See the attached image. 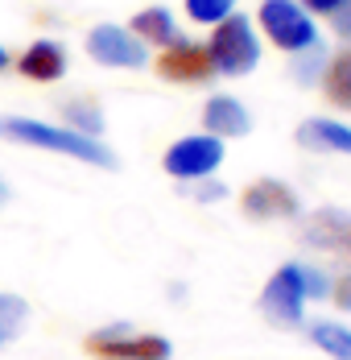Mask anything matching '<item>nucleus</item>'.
Returning <instances> with one entry per match:
<instances>
[{
    "label": "nucleus",
    "mask_w": 351,
    "mask_h": 360,
    "mask_svg": "<svg viewBox=\"0 0 351 360\" xmlns=\"http://www.w3.org/2000/svg\"><path fill=\"white\" fill-rule=\"evenodd\" d=\"M0 141L25 145V149H46L58 158H74L83 166H100V170H116V153L107 149L100 137H83L67 124H50L37 116H0Z\"/></svg>",
    "instance_id": "nucleus-1"
},
{
    "label": "nucleus",
    "mask_w": 351,
    "mask_h": 360,
    "mask_svg": "<svg viewBox=\"0 0 351 360\" xmlns=\"http://www.w3.org/2000/svg\"><path fill=\"white\" fill-rule=\"evenodd\" d=\"M207 54H211L215 75H227V79L252 75L256 71V63H260V37H256V25L248 21L244 13L223 17V21L211 30Z\"/></svg>",
    "instance_id": "nucleus-2"
},
{
    "label": "nucleus",
    "mask_w": 351,
    "mask_h": 360,
    "mask_svg": "<svg viewBox=\"0 0 351 360\" xmlns=\"http://www.w3.org/2000/svg\"><path fill=\"white\" fill-rule=\"evenodd\" d=\"M87 352L100 360H170L174 344L157 331H140L133 323H104L87 335Z\"/></svg>",
    "instance_id": "nucleus-3"
},
{
    "label": "nucleus",
    "mask_w": 351,
    "mask_h": 360,
    "mask_svg": "<svg viewBox=\"0 0 351 360\" xmlns=\"http://www.w3.org/2000/svg\"><path fill=\"white\" fill-rule=\"evenodd\" d=\"M256 21H260L265 37L277 50H285V54H298V50H306V46L318 41L314 13H306L298 0H260Z\"/></svg>",
    "instance_id": "nucleus-4"
},
{
    "label": "nucleus",
    "mask_w": 351,
    "mask_h": 360,
    "mask_svg": "<svg viewBox=\"0 0 351 360\" xmlns=\"http://www.w3.org/2000/svg\"><path fill=\"white\" fill-rule=\"evenodd\" d=\"M87 58L100 67H112V71H140V67H149V46L128 25L100 21L87 34Z\"/></svg>",
    "instance_id": "nucleus-5"
},
{
    "label": "nucleus",
    "mask_w": 351,
    "mask_h": 360,
    "mask_svg": "<svg viewBox=\"0 0 351 360\" xmlns=\"http://www.w3.org/2000/svg\"><path fill=\"white\" fill-rule=\"evenodd\" d=\"M306 278L302 265H281L260 290V315L273 327H298L306 315Z\"/></svg>",
    "instance_id": "nucleus-6"
},
{
    "label": "nucleus",
    "mask_w": 351,
    "mask_h": 360,
    "mask_svg": "<svg viewBox=\"0 0 351 360\" xmlns=\"http://www.w3.org/2000/svg\"><path fill=\"white\" fill-rule=\"evenodd\" d=\"M166 174L178 182H194V179H211L219 166H223V141L211 137V133H190V137H178L166 158H161Z\"/></svg>",
    "instance_id": "nucleus-7"
},
{
    "label": "nucleus",
    "mask_w": 351,
    "mask_h": 360,
    "mask_svg": "<svg viewBox=\"0 0 351 360\" xmlns=\"http://www.w3.org/2000/svg\"><path fill=\"white\" fill-rule=\"evenodd\" d=\"M302 240L310 249L326 252L331 261H339L351 274V212H339V207H318L306 216L302 224Z\"/></svg>",
    "instance_id": "nucleus-8"
},
{
    "label": "nucleus",
    "mask_w": 351,
    "mask_h": 360,
    "mask_svg": "<svg viewBox=\"0 0 351 360\" xmlns=\"http://www.w3.org/2000/svg\"><path fill=\"white\" fill-rule=\"evenodd\" d=\"M157 75L170 79V83H190V87H199V83H211V79H215V67H211L207 46H199V41H190V37H178V41H170V46L157 54Z\"/></svg>",
    "instance_id": "nucleus-9"
},
{
    "label": "nucleus",
    "mask_w": 351,
    "mask_h": 360,
    "mask_svg": "<svg viewBox=\"0 0 351 360\" xmlns=\"http://www.w3.org/2000/svg\"><path fill=\"white\" fill-rule=\"evenodd\" d=\"M240 203H244L248 219H298V212H302L298 191L285 186L281 179H256Z\"/></svg>",
    "instance_id": "nucleus-10"
},
{
    "label": "nucleus",
    "mask_w": 351,
    "mask_h": 360,
    "mask_svg": "<svg viewBox=\"0 0 351 360\" xmlns=\"http://www.w3.org/2000/svg\"><path fill=\"white\" fill-rule=\"evenodd\" d=\"M67 67H70L67 46L58 37H37V41H29L17 54V71H21V79H29V83H58L67 75Z\"/></svg>",
    "instance_id": "nucleus-11"
},
{
    "label": "nucleus",
    "mask_w": 351,
    "mask_h": 360,
    "mask_svg": "<svg viewBox=\"0 0 351 360\" xmlns=\"http://www.w3.org/2000/svg\"><path fill=\"white\" fill-rule=\"evenodd\" d=\"M203 129L211 137L227 141V137H248L252 133V116L236 96H211L207 108H203Z\"/></svg>",
    "instance_id": "nucleus-12"
},
{
    "label": "nucleus",
    "mask_w": 351,
    "mask_h": 360,
    "mask_svg": "<svg viewBox=\"0 0 351 360\" xmlns=\"http://www.w3.org/2000/svg\"><path fill=\"white\" fill-rule=\"evenodd\" d=\"M298 145L318 149V153H347L351 158V124L331 120V116H310L298 124Z\"/></svg>",
    "instance_id": "nucleus-13"
},
{
    "label": "nucleus",
    "mask_w": 351,
    "mask_h": 360,
    "mask_svg": "<svg viewBox=\"0 0 351 360\" xmlns=\"http://www.w3.org/2000/svg\"><path fill=\"white\" fill-rule=\"evenodd\" d=\"M133 34L145 41V46H157V50H166L170 41H178V21L174 13L166 8V4H149V8H140L137 17H133V25H128Z\"/></svg>",
    "instance_id": "nucleus-14"
},
{
    "label": "nucleus",
    "mask_w": 351,
    "mask_h": 360,
    "mask_svg": "<svg viewBox=\"0 0 351 360\" xmlns=\"http://www.w3.org/2000/svg\"><path fill=\"white\" fill-rule=\"evenodd\" d=\"M58 112H62L58 124H67V129L83 133V137H100L104 141V108L91 96H70V100H62Z\"/></svg>",
    "instance_id": "nucleus-15"
},
{
    "label": "nucleus",
    "mask_w": 351,
    "mask_h": 360,
    "mask_svg": "<svg viewBox=\"0 0 351 360\" xmlns=\"http://www.w3.org/2000/svg\"><path fill=\"white\" fill-rule=\"evenodd\" d=\"M322 91L335 108L351 112V46L339 50L335 58H326V71H322Z\"/></svg>",
    "instance_id": "nucleus-16"
},
{
    "label": "nucleus",
    "mask_w": 351,
    "mask_h": 360,
    "mask_svg": "<svg viewBox=\"0 0 351 360\" xmlns=\"http://www.w3.org/2000/svg\"><path fill=\"white\" fill-rule=\"evenodd\" d=\"M29 327V302L13 290H0V348L17 344Z\"/></svg>",
    "instance_id": "nucleus-17"
},
{
    "label": "nucleus",
    "mask_w": 351,
    "mask_h": 360,
    "mask_svg": "<svg viewBox=\"0 0 351 360\" xmlns=\"http://www.w3.org/2000/svg\"><path fill=\"white\" fill-rule=\"evenodd\" d=\"M310 340H314L318 352H326L331 360H351V327L318 319V323H310Z\"/></svg>",
    "instance_id": "nucleus-18"
},
{
    "label": "nucleus",
    "mask_w": 351,
    "mask_h": 360,
    "mask_svg": "<svg viewBox=\"0 0 351 360\" xmlns=\"http://www.w3.org/2000/svg\"><path fill=\"white\" fill-rule=\"evenodd\" d=\"M322 71H326V50H322V41L298 50L293 63H289V75H293L298 83H314V79H322Z\"/></svg>",
    "instance_id": "nucleus-19"
},
{
    "label": "nucleus",
    "mask_w": 351,
    "mask_h": 360,
    "mask_svg": "<svg viewBox=\"0 0 351 360\" xmlns=\"http://www.w3.org/2000/svg\"><path fill=\"white\" fill-rule=\"evenodd\" d=\"M182 4H186V17H190L194 25H219L223 17L236 13L240 0H182Z\"/></svg>",
    "instance_id": "nucleus-20"
},
{
    "label": "nucleus",
    "mask_w": 351,
    "mask_h": 360,
    "mask_svg": "<svg viewBox=\"0 0 351 360\" xmlns=\"http://www.w3.org/2000/svg\"><path fill=\"white\" fill-rule=\"evenodd\" d=\"M186 195L199 199V203H219V199L227 195V186L215 182V179H194V182H186Z\"/></svg>",
    "instance_id": "nucleus-21"
},
{
    "label": "nucleus",
    "mask_w": 351,
    "mask_h": 360,
    "mask_svg": "<svg viewBox=\"0 0 351 360\" xmlns=\"http://www.w3.org/2000/svg\"><path fill=\"white\" fill-rule=\"evenodd\" d=\"M302 278H306V298H331V274L326 269L302 265Z\"/></svg>",
    "instance_id": "nucleus-22"
},
{
    "label": "nucleus",
    "mask_w": 351,
    "mask_h": 360,
    "mask_svg": "<svg viewBox=\"0 0 351 360\" xmlns=\"http://www.w3.org/2000/svg\"><path fill=\"white\" fill-rule=\"evenodd\" d=\"M331 30L343 37V41H351V0H343V4L331 13Z\"/></svg>",
    "instance_id": "nucleus-23"
},
{
    "label": "nucleus",
    "mask_w": 351,
    "mask_h": 360,
    "mask_svg": "<svg viewBox=\"0 0 351 360\" xmlns=\"http://www.w3.org/2000/svg\"><path fill=\"white\" fill-rule=\"evenodd\" d=\"M331 298H335L339 311H351V274H343V278L331 282Z\"/></svg>",
    "instance_id": "nucleus-24"
},
{
    "label": "nucleus",
    "mask_w": 351,
    "mask_h": 360,
    "mask_svg": "<svg viewBox=\"0 0 351 360\" xmlns=\"http://www.w3.org/2000/svg\"><path fill=\"white\" fill-rule=\"evenodd\" d=\"M298 4H302L306 13H322V17H331V13H335L343 0H298Z\"/></svg>",
    "instance_id": "nucleus-25"
},
{
    "label": "nucleus",
    "mask_w": 351,
    "mask_h": 360,
    "mask_svg": "<svg viewBox=\"0 0 351 360\" xmlns=\"http://www.w3.org/2000/svg\"><path fill=\"white\" fill-rule=\"evenodd\" d=\"M8 203H13V186H8V179H4V174H0V212H4Z\"/></svg>",
    "instance_id": "nucleus-26"
},
{
    "label": "nucleus",
    "mask_w": 351,
    "mask_h": 360,
    "mask_svg": "<svg viewBox=\"0 0 351 360\" xmlns=\"http://www.w3.org/2000/svg\"><path fill=\"white\" fill-rule=\"evenodd\" d=\"M8 67H13V54H8V46H4V41H0V75L8 71Z\"/></svg>",
    "instance_id": "nucleus-27"
}]
</instances>
